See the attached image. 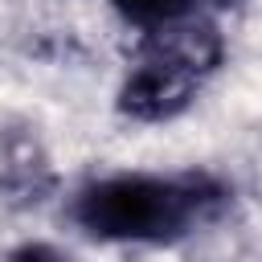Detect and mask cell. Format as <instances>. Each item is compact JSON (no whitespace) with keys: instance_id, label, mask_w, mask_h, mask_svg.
Here are the masks:
<instances>
[{"instance_id":"6da1fadb","label":"cell","mask_w":262,"mask_h":262,"mask_svg":"<svg viewBox=\"0 0 262 262\" xmlns=\"http://www.w3.org/2000/svg\"><path fill=\"white\" fill-rule=\"evenodd\" d=\"M225 205L229 188L209 172H123L78 188L70 217L98 242H176L209 225Z\"/></svg>"},{"instance_id":"7a4b0ae2","label":"cell","mask_w":262,"mask_h":262,"mask_svg":"<svg viewBox=\"0 0 262 262\" xmlns=\"http://www.w3.org/2000/svg\"><path fill=\"white\" fill-rule=\"evenodd\" d=\"M196 74L156 57V53H143L139 66L127 74L123 90H119V111L139 119V123H160V119H172L180 115L188 102H192V90H196Z\"/></svg>"},{"instance_id":"3957f363","label":"cell","mask_w":262,"mask_h":262,"mask_svg":"<svg viewBox=\"0 0 262 262\" xmlns=\"http://www.w3.org/2000/svg\"><path fill=\"white\" fill-rule=\"evenodd\" d=\"M143 53H156V57H164V61L196 74V78H205L221 61V33H217V25L209 16L180 12V16L147 29Z\"/></svg>"},{"instance_id":"277c9868","label":"cell","mask_w":262,"mask_h":262,"mask_svg":"<svg viewBox=\"0 0 262 262\" xmlns=\"http://www.w3.org/2000/svg\"><path fill=\"white\" fill-rule=\"evenodd\" d=\"M115 8L127 20L151 29V25H164V20L180 16V12H188V0H115Z\"/></svg>"},{"instance_id":"5b68a950","label":"cell","mask_w":262,"mask_h":262,"mask_svg":"<svg viewBox=\"0 0 262 262\" xmlns=\"http://www.w3.org/2000/svg\"><path fill=\"white\" fill-rule=\"evenodd\" d=\"M8 262H66V258H61L53 246H41V242H33V246H20V250H16Z\"/></svg>"},{"instance_id":"8992f818","label":"cell","mask_w":262,"mask_h":262,"mask_svg":"<svg viewBox=\"0 0 262 262\" xmlns=\"http://www.w3.org/2000/svg\"><path fill=\"white\" fill-rule=\"evenodd\" d=\"M188 4H213V8H229V4H237V0H188Z\"/></svg>"}]
</instances>
